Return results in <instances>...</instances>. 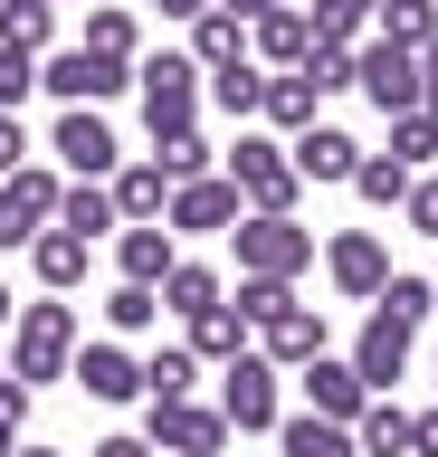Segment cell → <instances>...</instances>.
<instances>
[{"label": "cell", "mask_w": 438, "mask_h": 457, "mask_svg": "<svg viewBox=\"0 0 438 457\" xmlns=\"http://www.w3.org/2000/svg\"><path fill=\"white\" fill-rule=\"evenodd\" d=\"M87 457H153V448H144V428H115V438H95Z\"/></svg>", "instance_id": "ee69618b"}, {"label": "cell", "mask_w": 438, "mask_h": 457, "mask_svg": "<svg viewBox=\"0 0 438 457\" xmlns=\"http://www.w3.org/2000/svg\"><path fill=\"white\" fill-rule=\"evenodd\" d=\"M315 105H324V96H315V77H305V67H277V77H267V105H258V124L295 143L305 124H315Z\"/></svg>", "instance_id": "ffe728a7"}, {"label": "cell", "mask_w": 438, "mask_h": 457, "mask_svg": "<svg viewBox=\"0 0 438 457\" xmlns=\"http://www.w3.org/2000/svg\"><path fill=\"white\" fill-rule=\"evenodd\" d=\"M201 10H210V0H162V20H201Z\"/></svg>", "instance_id": "7dc6e473"}, {"label": "cell", "mask_w": 438, "mask_h": 457, "mask_svg": "<svg viewBox=\"0 0 438 457\" xmlns=\"http://www.w3.org/2000/svg\"><path fill=\"white\" fill-rule=\"evenodd\" d=\"M38 86H48L58 105H115L124 86H134V67H124V57H95V48H48L38 57Z\"/></svg>", "instance_id": "52a82bcc"}, {"label": "cell", "mask_w": 438, "mask_h": 457, "mask_svg": "<svg viewBox=\"0 0 438 457\" xmlns=\"http://www.w3.org/2000/svg\"><path fill=\"white\" fill-rule=\"evenodd\" d=\"M277 448H286V457H362L352 428L324 420V410H286V420H277Z\"/></svg>", "instance_id": "cb8c5ba5"}, {"label": "cell", "mask_w": 438, "mask_h": 457, "mask_svg": "<svg viewBox=\"0 0 438 457\" xmlns=\"http://www.w3.org/2000/svg\"><path fill=\"white\" fill-rule=\"evenodd\" d=\"M58 228H77V238H87V248H95V238H115V191H105V181H67V191H58Z\"/></svg>", "instance_id": "4316f807"}, {"label": "cell", "mask_w": 438, "mask_h": 457, "mask_svg": "<svg viewBox=\"0 0 438 457\" xmlns=\"http://www.w3.org/2000/svg\"><path fill=\"white\" fill-rule=\"evenodd\" d=\"M295 381H305V410H324V420H343V428L362 420V400H372V391H362V371H352L343 353H315Z\"/></svg>", "instance_id": "9a60e30c"}, {"label": "cell", "mask_w": 438, "mask_h": 457, "mask_svg": "<svg viewBox=\"0 0 438 457\" xmlns=\"http://www.w3.org/2000/svg\"><path fill=\"white\" fill-rule=\"evenodd\" d=\"M219 171L238 181V200H248V210H295V200H305V181H295V162H286V143H277V134H248V124H238V143L219 153Z\"/></svg>", "instance_id": "277c9868"}, {"label": "cell", "mask_w": 438, "mask_h": 457, "mask_svg": "<svg viewBox=\"0 0 438 457\" xmlns=\"http://www.w3.org/2000/svg\"><path fill=\"white\" fill-rule=\"evenodd\" d=\"M401 220L419 228V238H438V171H419V181H409V200H401Z\"/></svg>", "instance_id": "b9f144b4"}, {"label": "cell", "mask_w": 438, "mask_h": 457, "mask_svg": "<svg viewBox=\"0 0 438 457\" xmlns=\"http://www.w3.org/2000/svg\"><path fill=\"white\" fill-rule=\"evenodd\" d=\"M77 48H95V57H124V67H134V57H144V20H134L124 0H95V10H87V38H77Z\"/></svg>", "instance_id": "f1b7e54d"}, {"label": "cell", "mask_w": 438, "mask_h": 457, "mask_svg": "<svg viewBox=\"0 0 438 457\" xmlns=\"http://www.w3.org/2000/svg\"><path fill=\"white\" fill-rule=\"evenodd\" d=\"M144 448L153 457H219L229 420H219V400H144Z\"/></svg>", "instance_id": "5b68a950"}, {"label": "cell", "mask_w": 438, "mask_h": 457, "mask_svg": "<svg viewBox=\"0 0 438 457\" xmlns=\"http://www.w3.org/2000/svg\"><path fill=\"white\" fill-rule=\"evenodd\" d=\"M10 457H67V448H10Z\"/></svg>", "instance_id": "f907efd6"}, {"label": "cell", "mask_w": 438, "mask_h": 457, "mask_svg": "<svg viewBox=\"0 0 438 457\" xmlns=\"http://www.w3.org/2000/svg\"><path fill=\"white\" fill-rule=\"evenodd\" d=\"M20 162H38V143H29V124H20V114H0V181H10Z\"/></svg>", "instance_id": "7bdbcfd3"}, {"label": "cell", "mask_w": 438, "mask_h": 457, "mask_svg": "<svg viewBox=\"0 0 438 457\" xmlns=\"http://www.w3.org/2000/svg\"><path fill=\"white\" fill-rule=\"evenodd\" d=\"M210 10H229V20H267L277 0H210Z\"/></svg>", "instance_id": "bcb514c9"}, {"label": "cell", "mask_w": 438, "mask_h": 457, "mask_svg": "<svg viewBox=\"0 0 438 457\" xmlns=\"http://www.w3.org/2000/svg\"><path fill=\"white\" fill-rule=\"evenodd\" d=\"M0 371H10V353H0Z\"/></svg>", "instance_id": "816d5d0a"}, {"label": "cell", "mask_w": 438, "mask_h": 457, "mask_svg": "<svg viewBox=\"0 0 438 457\" xmlns=\"http://www.w3.org/2000/svg\"><path fill=\"white\" fill-rule=\"evenodd\" d=\"M10 314H20V305H10V277H0V334H10Z\"/></svg>", "instance_id": "681fc988"}, {"label": "cell", "mask_w": 438, "mask_h": 457, "mask_svg": "<svg viewBox=\"0 0 438 457\" xmlns=\"http://www.w3.org/2000/svg\"><path fill=\"white\" fill-rule=\"evenodd\" d=\"M372 314H391V324H409V334H419V324L438 314V286H429V277H401V267H391V277H381V295H372Z\"/></svg>", "instance_id": "836d02e7"}, {"label": "cell", "mask_w": 438, "mask_h": 457, "mask_svg": "<svg viewBox=\"0 0 438 457\" xmlns=\"http://www.w3.org/2000/svg\"><path fill=\"white\" fill-rule=\"evenodd\" d=\"M153 162H162V181H201V171H219V143L201 134V124H181V134H153Z\"/></svg>", "instance_id": "f546056e"}, {"label": "cell", "mask_w": 438, "mask_h": 457, "mask_svg": "<svg viewBox=\"0 0 438 457\" xmlns=\"http://www.w3.org/2000/svg\"><path fill=\"white\" fill-rule=\"evenodd\" d=\"M258 353H267L277 371H305V362L324 353V314L305 305V295H286V305H277V314L258 324Z\"/></svg>", "instance_id": "5bb4252c"}, {"label": "cell", "mask_w": 438, "mask_h": 457, "mask_svg": "<svg viewBox=\"0 0 438 457\" xmlns=\"http://www.w3.org/2000/svg\"><path fill=\"white\" fill-rule=\"evenodd\" d=\"M409 457H438V410H419V420H409Z\"/></svg>", "instance_id": "f6af8a7d"}, {"label": "cell", "mask_w": 438, "mask_h": 457, "mask_svg": "<svg viewBox=\"0 0 438 457\" xmlns=\"http://www.w3.org/2000/svg\"><path fill=\"white\" fill-rule=\"evenodd\" d=\"M238 57H248V20L201 10V20H191V67H201V77H219V67H238Z\"/></svg>", "instance_id": "484cf974"}, {"label": "cell", "mask_w": 438, "mask_h": 457, "mask_svg": "<svg viewBox=\"0 0 438 457\" xmlns=\"http://www.w3.org/2000/svg\"><path fill=\"white\" fill-rule=\"evenodd\" d=\"M324 277H334V295L372 305L381 277H391V238H381V228H343V238H324Z\"/></svg>", "instance_id": "4fadbf2b"}, {"label": "cell", "mask_w": 438, "mask_h": 457, "mask_svg": "<svg viewBox=\"0 0 438 457\" xmlns=\"http://www.w3.org/2000/svg\"><path fill=\"white\" fill-rule=\"evenodd\" d=\"M0 48L48 57V48H58V10H48V0H0Z\"/></svg>", "instance_id": "d6a6232c"}, {"label": "cell", "mask_w": 438, "mask_h": 457, "mask_svg": "<svg viewBox=\"0 0 438 457\" xmlns=\"http://www.w3.org/2000/svg\"><path fill=\"white\" fill-rule=\"evenodd\" d=\"M77 343H87V324H77V305L67 295H38V305L10 314V381H67V362H77Z\"/></svg>", "instance_id": "6da1fadb"}, {"label": "cell", "mask_w": 438, "mask_h": 457, "mask_svg": "<svg viewBox=\"0 0 438 457\" xmlns=\"http://www.w3.org/2000/svg\"><path fill=\"white\" fill-rule=\"evenodd\" d=\"M295 181H352V162H362V143L343 134V124H305V134L286 143Z\"/></svg>", "instance_id": "e0dca14e"}, {"label": "cell", "mask_w": 438, "mask_h": 457, "mask_svg": "<svg viewBox=\"0 0 438 457\" xmlns=\"http://www.w3.org/2000/svg\"><path fill=\"white\" fill-rule=\"evenodd\" d=\"M58 191H67V181H58L48 162H20L10 181H0V257H10V248H29L38 228L58 220Z\"/></svg>", "instance_id": "30bf717a"}, {"label": "cell", "mask_w": 438, "mask_h": 457, "mask_svg": "<svg viewBox=\"0 0 438 457\" xmlns=\"http://www.w3.org/2000/svg\"><path fill=\"white\" fill-rule=\"evenodd\" d=\"M305 77H315V96H343L352 86V48H305Z\"/></svg>", "instance_id": "60d3db41"}, {"label": "cell", "mask_w": 438, "mask_h": 457, "mask_svg": "<svg viewBox=\"0 0 438 457\" xmlns=\"http://www.w3.org/2000/svg\"><path fill=\"white\" fill-rule=\"evenodd\" d=\"M191 391H201V353H191V343L144 353V400H191Z\"/></svg>", "instance_id": "1f68e13d"}, {"label": "cell", "mask_w": 438, "mask_h": 457, "mask_svg": "<svg viewBox=\"0 0 438 457\" xmlns=\"http://www.w3.org/2000/svg\"><path fill=\"white\" fill-rule=\"evenodd\" d=\"M10 448H20V420H10V410H0V457H10Z\"/></svg>", "instance_id": "c3c4849f"}, {"label": "cell", "mask_w": 438, "mask_h": 457, "mask_svg": "<svg viewBox=\"0 0 438 457\" xmlns=\"http://www.w3.org/2000/svg\"><path fill=\"white\" fill-rule=\"evenodd\" d=\"M238 220H248V200H238L229 171H201V181H181V191L162 200V228H172V238H229Z\"/></svg>", "instance_id": "ba28073f"}, {"label": "cell", "mask_w": 438, "mask_h": 457, "mask_svg": "<svg viewBox=\"0 0 438 457\" xmlns=\"http://www.w3.org/2000/svg\"><path fill=\"white\" fill-rule=\"evenodd\" d=\"M305 20H315V48H362V29H372V0H315Z\"/></svg>", "instance_id": "d590c367"}, {"label": "cell", "mask_w": 438, "mask_h": 457, "mask_svg": "<svg viewBox=\"0 0 438 457\" xmlns=\"http://www.w3.org/2000/svg\"><path fill=\"white\" fill-rule=\"evenodd\" d=\"M48 10H58V0H48Z\"/></svg>", "instance_id": "db71d44e"}, {"label": "cell", "mask_w": 438, "mask_h": 457, "mask_svg": "<svg viewBox=\"0 0 438 457\" xmlns=\"http://www.w3.org/2000/svg\"><path fill=\"white\" fill-rule=\"evenodd\" d=\"M48 153H58L77 181H105V171L124 162V143H115V124H105V105H67L58 134H48Z\"/></svg>", "instance_id": "7c38bea8"}, {"label": "cell", "mask_w": 438, "mask_h": 457, "mask_svg": "<svg viewBox=\"0 0 438 457\" xmlns=\"http://www.w3.org/2000/svg\"><path fill=\"white\" fill-rule=\"evenodd\" d=\"M134 96H144V134H181V124H201L210 77L191 67V48H162V57H134Z\"/></svg>", "instance_id": "3957f363"}, {"label": "cell", "mask_w": 438, "mask_h": 457, "mask_svg": "<svg viewBox=\"0 0 438 457\" xmlns=\"http://www.w3.org/2000/svg\"><path fill=\"white\" fill-rule=\"evenodd\" d=\"M153 295H162V314H181V324H191V314H210L229 286H219V267H210V257H172V277L153 286Z\"/></svg>", "instance_id": "603a6c76"}, {"label": "cell", "mask_w": 438, "mask_h": 457, "mask_svg": "<svg viewBox=\"0 0 438 457\" xmlns=\"http://www.w3.org/2000/svg\"><path fill=\"white\" fill-rule=\"evenodd\" d=\"M67 381L87 400H105V410H124V400H144V362L124 353V334H95V343H77V362H67Z\"/></svg>", "instance_id": "8fae6325"}, {"label": "cell", "mask_w": 438, "mask_h": 457, "mask_svg": "<svg viewBox=\"0 0 438 457\" xmlns=\"http://www.w3.org/2000/svg\"><path fill=\"white\" fill-rule=\"evenodd\" d=\"M352 371H362V391H391L409 371V324H391V314H372L362 334H352V353H343Z\"/></svg>", "instance_id": "2e32d148"}, {"label": "cell", "mask_w": 438, "mask_h": 457, "mask_svg": "<svg viewBox=\"0 0 438 457\" xmlns=\"http://www.w3.org/2000/svg\"><path fill=\"white\" fill-rule=\"evenodd\" d=\"M391 162H409V171L438 162V114L429 105H419V114H391Z\"/></svg>", "instance_id": "74e56055"}, {"label": "cell", "mask_w": 438, "mask_h": 457, "mask_svg": "<svg viewBox=\"0 0 438 457\" xmlns=\"http://www.w3.org/2000/svg\"><path fill=\"white\" fill-rule=\"evenodd\" d=\"M229 257H238V277H277V286H295L305 267H315V228L295 220V210H248V220L229 228Z\"/></svg>", "instance_id": "7a4b0ae2"}, {"label": "cell", "mask_w": 438, "mask_h": 457, "mask_svg": "<svg viewBox=\"0 0 438 457\" xmlns=\"http://www.w3.org/2000/svg\"><path fill=\"white\" fill-rule=\"evenodd\" d=\"M29 267H38V286H48V295H77V286H87V267H95V248L87 238H77V228H38L29 238Z\"/></svg>", "instance_id": "ac0fdd59"}, {"label": "cell", "mask_w": 438, "mask_h": 457, "mask_svg": "<svg viewBox=\"0 0 438 457\" xmlns=\"http://www.w3.org/2000/svg\"><path fill=\"white\" fill-rule=\"evenodd\" d=\"M409 181H419V171H409V162H391V153H362V162H352V191L372 200V210H401V200H409Z\"/></svg>", "instance_id": "e575fe53"}, {"label": "cell", "mask_w": 438, "mask_h": 457, "mask_svg": "<svg viewBox=\"0 0 438 457\" xmlns=\"http://www.w3.org/2000/svg\"><path fill=\"white\" fill-rule=\"evenodd\" d=\"M352 86L372 96V114L391 124V114H419L429 105V86H419V48H391V38H362L352 48Z\"/></svg>", "instance_id": "8992f818"}, {"label": "cell", "mask_w": 438, "mask_h": 457, "mask_svg": "<svg viewBox=\"0 0 438 457\" xmlns=\"http://www.w3.org/2000/svg\"><path fill=\"white\" fill-rule=\"evenodd\" d=\"M105 191H115V220L124 228H144V220H162L172 181H162V162H115V171H105Z\"/></svg>", "instance_id": "7402d4cb"}, {"label": "cell", "mask_w": 438, "mask_h": 457, "mask_svg": "<svg viewBox=\"0 0 438 457\" xmlns=\"http://www.w3.org/2000/svg\"><path fill=\"white\" fill-rule=\"evenodd\" d=\"M191 353H201V362H238V353H258V334H248V314L219 295L210 314H191Z\"/></svg>", "instance_id": "d4e9b609"}, {"label": "cell", "mask_w": 438, "mask_h": 457, "mask_svg": "<svg viewBox=\"0 0 438 457\" xmlns=\"http://www.w3.org/2000/svg\"><path fill=\"white\" fill-rule=\"evenodd\" d=\"M429 286H438V267H429Z\"/></svg>", "instance_id": "f5cc1de1"}, {"label": "cell", "mask_w": 438, "mask_h": 457, "mask_svg": "<svg viewBox=\"0 0 438 457\" xmlns=\"http://www.w3.org/2000/svg\"><path fill=\"white\" fill-rule=\"evenodd\" d=\"M305 48H315V20L295 0H277L267 20H248V57H267V67H305Z\"/></svg>", "instance_id": "d6986e66"}, {"label": "cell", "mask_w": 438, "mask_h": 457, "mask_svg": "<svg viewBox=\"0 0 438 457\" xmlns=\"http://www.w3.org/2000/svg\"><path fill=\"white\" fill-rule=\"evenodd\" d=\"M38 96V57L29 48H0V114H20Z\"/></svg>", "instance_id": "ab89813d"}, {"label": "cell", "mask_w": 438, "mask_h": 457, "mask_svg": "<svg viewBox=\"0 0 438 457\" xmlns=\"http://www.w3.org/2000/svg\"><path fill=\"white\" fill-rule=\"evenodd\" d=\"M372 20H381L391 48H419V38L438 29V0H372Z\"/></svg>", "instance_id": "8d00e7d4"}, {"label": "cell", "mask_w": 438, "mask_h": 457, "mask_svg": "<svg viewBox=\"0 0 438 457\" xmlns=\"http://www.w3.org/2000/svg\"><path fill=\"white\" fill-rule=\"evenodd\" d=\"M219 420H229L238 438H258V428L286 420V400H277V362H267V353H238V362H219Z\"/></svg>", "instance_id": "9c48e42d"}, {"label": "cell", "mask_w": 438, "mask_h": 457, "mask_svg": "<svg viewBox=\"0 0 438 457\" xmlns=\"http://www.w3.org/2000/svg\"><path fill=\"white\" fill-rule=\"evenodd\" d=\"M210 105L229 114V124H258V105H267V67H258V57L219 67V77H210Z\"/></svg>", "instance_id": "4dcf8cb0"}, {"label": "cell", "mask_w": 438, "mask_h": 457, "mask_svg": "<svg viewBox=\"0 0 438 457\" xmlns=\"http://www.w3.org/2000/svg\"><path fill=\"white\" fill-rule=\"evenodd\" d=\"M172 257H181V238H172L162 220H144V228H115V267H124L134 286H162V277H172Z\"/></svg>", "instance_id": "44dd1931"}, {"label": "cell", "mask_w": 438, "mask_h": 457, "mask_svg": "<svg viewBox=\"0 0 438 457\" xmlns=\"http://www.w3.org/2000/svg\"><path fill=\"white\" fill-rule=\"evenodd\" d=\"M352 448H362V457H409V410L391 391H372L362 420H352Z\"/></svg>", "instance_id": "83f0119b"}, {"label": "cell", "mask_w": 438, "mask_h": 457, "mask_svg": "<svg viewBox=\"0 0 438 457\" xmlns=\"http://www.w3.org/2000/svg\"><path fill=\"white\" fill-rule=\"evenodd\" d=\"M105 324H115V334H153V324H162V295H153V286H134V277H115Z\"/></svg>", "instance_id": "f35d334b"}]
</instances>
